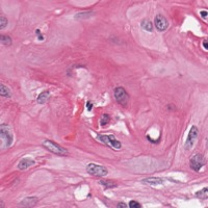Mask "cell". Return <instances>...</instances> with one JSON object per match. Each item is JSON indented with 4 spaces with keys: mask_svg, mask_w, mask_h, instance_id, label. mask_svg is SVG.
<instances>
[{
    "mask_svg": "<svg viewBox=\"0 0 208 208\" xmlns=\"http://www.w3.org/2000/svg\"><path fill=\"white\" fill-rule=\"evenodd\" d=\"M117 207H119V208H126V207H128V206H127L126 204L122 202V203H119V204L117 205Z\"/></svg>",
    "mask_w": 208,
    "mask_h": 208,
    "instance_id": "cell-24",
    "label": "cell"
},
{
    "mask_svg": "<svg viewBox=\"0 0 208 208\" xmlns=\"http://www.w3.org/2000/svg\"><path fill=\"white\" fill-rule=\"evenodd\" d=\"M204 165H205V159L201 154H196L189 160V166L195 172H199Z\"/></svg>",
    "mask_w": 208,
    "mask_h": 208,
    "instance_id": "cell-6",
    "label": "cell"
},
{
    "mask_svg": "<svg viewBox=\"0 0 208 208\" xmlns=\"http://www.w3.org/2000/svg\"><path fill=\"white\" fill-rule=\"evenodd\" d=\"M109 121H111V118H109V115H103L102 118H101V120H100V125L102 127L106 126V125L108 124Z\"/></svg>",
    "mask_w": 208,
    "mask_h": 208,
    "instance_id": "cell-19",
    "label": "cell"
},
{
    "mask_svg": "<svg viewBox=\"0 0 208 208\" xmlns=\"http://www.w3.org/2000/svg\"><path fill=\"white\" fill-rule=\"evenodd\" d=\"M87 172L92 176L96 177H104L108 174V171L103 165H96V163H90L87 166Z\"/></svg>",
    "mask_w": 208,
    "mask_h": 208,
    "instance_id": "cell-3",
    "label": "cell"
},
{
    "mask_svg": "<svg viewBox=\"0 0 208 208\" xmlns=\"http://www.w3.org/2000/svg\"><path fill=\"white\" fill-rule=\"evenodd\" d=\"M198 135H199L198 128L196 126H192V128L188 132V135H187L186 142H185V149L186 150H189L194 147L195 142L198 138Z\"/></svg>",
    "mask_w": 208,
    "mask_h": 208,
    "instance_id": "cell-7",
    "label": "cell"
},
{
    "mask_svg": "<svg viewBox=\"0 0 208 208\" xmlns=\"http://www.w3.org/2000/svg\"><path fill=\"white\" fill-rule=\"evenodd\" d=\"M100 185L104 186V188H115L118 186V184L115 182H112L111 180H100L99 181Z\"/></svg>",
    "mask_w": 208,
    "mask_h": 208,
    "instance_id": "cell-14",
    "label": "cell"
},
{
    "mask_svg": "<svg viewBox=\"0 0 208 208\" xmlns=\"http://www.w3.org/2000/svg\"><path fill=\"white\" fill-rule=\"evenodd\" d=\"M114 94H115V100H117V102L119 104L126 105L127 102H128V99H129V95L127 94V92L125 91L124 88H122V87L115 88L114 91Z\"/></svg>",
    "mask_w": 208,
    "mask_h": 208,
    "instance_id": "cell-5",
    "label": "cell"
},
{
    "mask_svg": "<svg viewBox=\"0 0 208 208\" xmlns=\"http://www.w3.org/2000/svg\"><path fill=\"white\" fill-rule=\"evenodd\" d=\"M200 15H201V17L203 18L205 21L207 20V11H200Z\"/></svg>",
    "mask_w": 208,
    "mask_h": 208,
    "instance_id": "cell-22",
    "label": "cell"
},
{
    "mask_svg": "<svg viewBox=\"0 0 208 208\" xmlns=\"http://www.w3.org/2000/svg\"><path fill=\"white\" fill-rule=\"evenodd\" d=\"M203 47L205 48V50H206V51H207V50H208V41H207V40H205V41L203 42Z\"/></svg>",
    "mask_w": 208,
    "mask_h": 208,
    "instance_id": "cell-25",
    "label": "cell"
},
{
    "mask_svg": "<svg viewBox=\"0 0 208 208\" xmlns=\"http://www.w3.org/2000/svg\"><path fill=\"white\" fill-rule=\"evenodd\" d=\"M0 139H1V149H7L14 142V135L10 126L2 124L0 127Z\"/></svg>",
    "mask_w": 208,
    "mask_h": 208,
    "instance_id": "cell-1",
    "label": "cell"
},
{
    "mask_svg": "<svg viewBox=\"0 0 208 208\" xmlns=\"http://www.w3.org/2000/svg\"><path fill=\"white\" fill-rule=\"evenodd\" d=\"M87 108L88 111H92V108H93V103L91 102V101H88V102H87Z\"/></svg>",
    "mask_w": 208,
    "mask_h": 208,
    "instance_id": "cell-23",
    "label": "cell"
},
{
    "mask_svg": "<svg viewBox=\"0 0 208 208\" xmlns=\"http://www.w3.org/2000/svg\"><path fill=\"white\" fill-rule=\"evenodd\" d=\"M96 138L98 141L104 142V144L108 145L109 147L115 148V149H121L122 144L121 142H119L114 135H102V134H97Z\"/></svg>",
    "mask_w": 208,
    "mask_h": 208,
    "instance_id": "cell-4",
    "label": "cell"
},
{
    "mask_svg": "<svg viewBox=\"0 0 208 208\" xmlns=\"http://www.w3.org/2000/svg\"><path fill=\"white\" fill-rule=\"evenodd\" d=\"M129 207H130V208H141V207H142V205L139 204L138 201L132 200V201H130V202H129Z\"/></svg>",
    "mask_w": 208,
    "mask_h": 208,
    "instance_id": "cell-21",
    "label": "cell"
},
{
    "mask_svg": "<svg viewBox=\"0 0 208 208\" xmlns=\"http://www.w3.org/2000/svg\"><path fill=\"white\" fill-rule=\"evenodd\" d=\"M142 182L145 184H148V185H151V186H159V185H162L163 184V179L158 178V177H150V178H146V179L142 180Z\"/></svg>",
    "mask_w": 208,
    "mask_h": 208,
    "instance_id": "cell-10",
    "label": "cell"
},
{
    "mask_svg": "<svg viewBox=\"0 0 208 208\" xmlns=\"http://www.w3.org/2000/svg\"><path fill=\"white\" fill-rule=\"evenodd\" d=\"M35 165V161L32 158H29V157H25V158L21 159L20 162L18 163V169L21 171L23 170H26V169L30 168V166L34 165Z\"/></svg>",
    "mask_w": 208,
    "mask_h": 208,
    "instance_id": "cell-9",
    "label": "cell"
},
{
    "mask_svg": "<svg viewBox=\"0 0 208 208\" xmlns=\"http://www.w3.org/2000/svg\"><path fill=\"white\" fill-rule=\"evenodd\" d=\"M154 24L158 31H165L169 27V21L162 15H157L154 20Z\"/></svg>",
    "mask_w": 208,
    "mask_h": 208,
    "instance_id": "cell-8",
    "label": "cell"
},
{
    "mask_svg": "<svg viewBox=\"0 0 208 208\" xmlns=\"http://www.w3.org/2000/svg\"><path fill=\"white\" fill-rule=\"evenodd\" d=\"M49 98H50V93L49 92H42V93L38 95V98H37V102L38 103V104H44V103H46L47 101L49 100Z\"/></svg>",
    "mask_w": 208,
    "mask_h": 208,
    "instance_id": "cell-12",
    "label": "cell"
},
{
    "mask_svg": "<svg viewBox=\"0 0 208 208\" xmlns=\"http://www.w3.org/2000/svg\"><path fill=\"white\" fill-rule=\"evenodd\" d=\"M141 27L146 31H149V32L153 31V24L149 20H142L141 23Z\"/></svg>",
    "mask_w": 208,
    "mask_h": 208,
    "instance_id": "cell-13",
    "label": "cell"
},
{
    "mask_svg": "<svg viewBox=\"0 0 208 208\" xmlns=\"http://www.w3.org/2000/svg\"><path fill=\"white\" fill-rule=\"evenodd\" d=\"M43 146L46 148L47 150H49L50 152L57 154V155H68V150L67 149L62 148L61 146H59L58 144H56V142H52V141H48V139H46V141L43 142Z\"/></svg>",
    "mask_w": 208,
    "mask_h": 208,
    "instance_id": "cell-2",
    "label": "cell"
},
{
    "mask_svg": "<svg viewBox=\"0 0 208 208\" xmlns=\"http://www.w3.org/2000/svg\"><path fill=\"white\" fill-rule=\"evenodd\" d=\"M7 19L3 16L0 17V28L1 29H4L5 27H7Z\"/></svg>",
    "mask_w": 208,
    "mask_h": 208,
    "instance_id": "cell-20",
    "label": "cell"
},
{
    "mask_svg": "<svg viewBox=\"0 0 208 208\" xmlns=\"http://www.w3.org/2000/svg\"><path fill=\"white\" fill-rule=\"evenodd\" d=\"M91 16H93V11H82V13L76 14L75 16H74V18H75L76 20H84L90 18Z\"/></svg>",
    "mask_w": 208,
    "mask_h": 208,
    "instance_id": "cell-15",
    "label": "cell"
},
{
    "mask_svg": "<svg viewBox=\"0 0 208 208\" xmlns=\"http://www.w3.org/2000/svg\"><path fill=\"white\" fill-rule=\"evenodd\" d=\"M0 41H1V44L4 46H10L11 44V38L8 37V35H1V38H0Z\"/></svg>",
    "mask_w": 208,
    "mask_h": 208,
    "instance_id": "cell-18",
    "label": "cell"
},
{
    "mask_svg": "<svg viewBox=\"0 0 208 208\" xmlns=\"http://www.w3.org/2000/svg\"><path fill=\"white\" fill-rule=\"evenodd\" d=\"M0 95H1L2 97H7V98L11 97V91L8 90V88H7V87H5L4 84H1V85H0Z\"/></svg>",
    "mask_w": 208,
    "mask_h": 208,
    "instance_id": "cell-16",
    "label": "cell"
},
{
    "mask_svg": "<svg viewBox=\"0 0 208 208\" xmlns=\"http://www.w3.org/2000/svg\"><path fill=\"white\" fill-rule=\"evenodd\" d=\"M38 198L35 197H28V198H25L23 201H21V206H25V207H32L34 206L35 204H37L38 202Z\"/></svg>",
    "mask_w": 208,
    "mask_h": 208,
    "instance_id": "cell-11",
    "label": "cell"
},
{
    "mask_svg": "<svg viewBox=\"0 0 208 208\" xmlns=\"http://www.w3.org/2000/svg\"><path fill=\"white\" fill-rule=\"evenodd\" d=\"M207 192H208V188L207 187H205V188H202L201 191H199L196 192V196H197L198 198H201V199H207Z\"/></svg>",
    "mask_w": 208,
    "mask_h": 208,
    "instance_id": "cell-17",
    "label": "cell"
}]
</instances>
